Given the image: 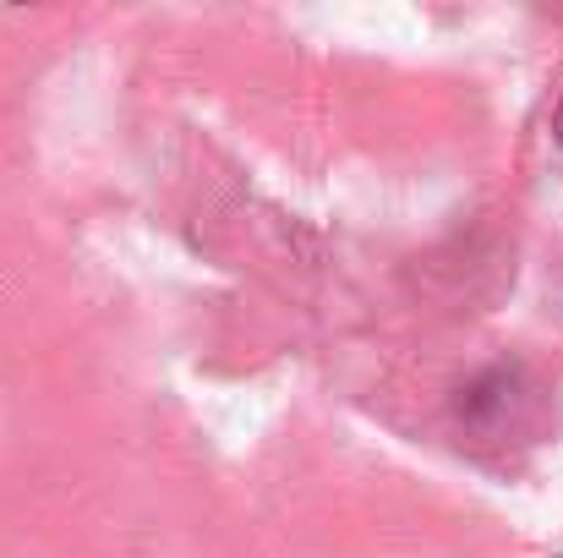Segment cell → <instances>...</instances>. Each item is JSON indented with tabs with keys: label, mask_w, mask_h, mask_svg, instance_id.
Here are the masks:
<instances>
[{
	"label": "cell",
	"mask_w": 563,
	"mask_h": 558,
	"mask_svg": "<svg viewBox=\"0 0 563 558\" xmlns=\"http://www.w3.org/2000/svg\"><path fill=\"white\" fill-rule=\"evenodd\" d=\"M553 132H559V149H563V105H559V116H553Z\"/></svg>",
	"instance_id": "cell-1"
}]
</instances>
